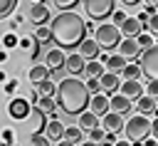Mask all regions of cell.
<instances>
[{
	"label": "cell",
	"instance_id": "cell-30",
	"mask_svg": "<svg viewBox=\"0 0 158 146\" xmlns=\"http://www.w3.org/2000/svg\"><path fill=\"white\" fill-rule=\"evenodd\" d=\"M37 94H40V97H54V94H57V89H54V84L47 79V82L37 84Z\"/></svg>",
	"mask_w": 158,
	"mask_h": 146
},
{
	"label": "cell",
	"instance_id": "cell-47",
	"mask_svg": "<svg viewBox=\"0 0 158 146\" xmlns=\"http://www.w3.org/2000/svg\"><path fill=\"white\" fill-rule=\"evenodd\" d=\"M99 146H114V144H111V141H106V139H104V141H99Z\"/></svg>",
	"mask_w": 158,
	"mask_h": 146
},
{
	"label": "cell",
	"instance_id": "cell-10",
	"mask_svg": "<svg viewBox=\"0 0 158 146\" xmlns=\"http://www.w3.org/2000/svg\"><path fill=\"white\" fill-rule=\"evenodd\" d=\"M109 109L123 116V114L131 111V99H126L123 94H114V97H109Z\"/></svg>",
	"mask_w": 158,
	"mask_h": 146
},
{
	"label": "cell",
	"instance_id": "cell-7",
	"mask_svg": "<svg viewBox=\"0 0 158 146\" xmlns=\"http://www.w3.org/2000/svg\"><path fill=\"white\" fill-rule=\"evenodd\" d=\"M118 54L123 57V59H138L141 57V47H138V42L133 40V37H126V40H121L118 42Z\"/></svg>",
	"mask_w": 158,
	"mask_h": 146
},
{
	"label": "cell",
	"instance_id": "cell-42",
	"mask_svg": "<svg viewBox=\"0 0 158 146\" xmlns=\"http://www.w3.org/2000/svg\"><path fill=\"white\" fill-rule=\"evenodd\" d=\"M143 146H158V141H156V139H151V136H148V139H143Z\"/></svg>",
	"mask_w": 158,
	"mask_h": 146
},
{
	"label": "cell",
	"instance_id": "cell-50",
	"mask_svg": "<svg viewBox=\"0 0 158 146\" xmlns=\"http://www.w3.org/2000/svg\"><path fill=\"white\" fill-rule=\"evenodd\" d=\"M131 146H143V141H131Z\"/></svg>",
	"mask_w": 158,
	"mask_h": 146
},
{
	"label": "cell",
	"instance_id": "cell-31",
	"mask_svg": "<svg viewBox=\"0 0 158 146\" xmlns=\"http://www.w3.org/2000/svg\"><path fill=\"white\" fill-rule=\"evenodd\" d=\"M52 2H54V7H59L62 12H69V10H74L81 0H52Z\"/></svg>",
	"mask_w": 158,
	"mask_h": 146
},
{
	"label": "cell",
	"instance_id": "cell-27",
	"mask_svg": "<svg viewBox=\"0 0 158 146\" xmlns=\"http://www.w3.org/2000/svg\"><path fill=\"white\" fill-rule=\"evenodd\" d=\"M64 141H72V144H81V129L79 126H69V129H64Z\"/></svg>",
	"mask_w": 158,
	"mask_h": 146
},
{
	"label": "cell",
	"instance_id": "cell-17",
	"mask_svg": "<svg viewBox=\"0 0 158 146\" xmlns=\"http://www.w3.org/2000/svg\"><path fill=\"white\" fill-rule=\"evenodd\" d=\"M64 52L62 49H49L47 52V69H54V72H59L62 67H64Z\"/></svg>",
	"mask_w": 158,
	"mask_h": 146
},
{
	"label": "cell",
	"instance_id": "cell-52",
	"mask_svg": "<svg viewBox=\"0 0 158 146\" xmlns=\"http://www.w3.org/2000/svg\"><path fill=\"white\" fill-rule=\"evenodd\" d=\"M153 114H156V116H158V109H153Z\"/></svg>",
	"mask_w": 158,
	"mask_h": 146
},
{
	"label": "cell",
	"instance_id": "cell-8",
	"mask_svg": "<svg viewBox=\"0 0 158 146\" xmlns=\"http://www.w3.org/2000/svg\"><path fill=\"white\" fill-rule=\"evenodd\" d=\"M123 116L116 114V111H106L104 114V131H111V134H121L123 131Z\"/></svg>",
	"mask_w": 158,
	"mask_h": 146
},
{
	"label": "cell",
	"instance_id": "cell-15",
	"mask_svg": "<svg viewBox=\"0 0 158 146\" xmlns=\"http://www.w3.org/2000/svg\"><path fill=\"white\" fill-rule=\"evenodd\" d=\"M121 94H123L126 99H138V97L143 94V87H141L138 79H126V82L121 84Z\"/></svg>",
	"mask_w": 158,
	"mask_h": 146
},
{
	"label": "cell",
	"instance_id": "cell-4",
	"mask_svg": "<svg viewBox=\"0 0 158 146\" xmlns=\"http://www.w3.org/2000/svg\"><path fill=\"white\" fill-rule=\"evenodd\" d=\"M94 35H96L94 42L99 45V49H114L121 42V30L116 25H99L94 30Z\"/></svg>",
	"mask_w": 158,
	"mask_h": 146
},
{
	"label": "cell",
	"instance_id": "cell-23",
	"mask_svg": "<svg viewBox=\"0 0 158 146\" xmlns=\"http://www.w3.org/2000/svg\"><path fill=\"white\" fill-rule=\"evenodd\" d=\"M136 106H138V114H151V111L156 109V99H153V97H148V94H141Z\"/></svg>",
	"mask_w": 158,
	"mask_h": 146
},
{
	"label": "cell",
	"instance_id": "cell-48",
	"mask_svg": "<svg viewBox=\"0 0 158 146\" xmlns=\"http://www.w3.org/2000/svg\"><path fill=\"white\" fill-rule=\"evenodd\" d=\"M146 5H153V7H158V0H146Z\"/></svg>",
	"mask_w": 158,
	"mask_h": 146
},
{
	"label": "cell",
	"instance_id": "cell-5",
	"mask_svg": "<svg viewBox=\"0 0 158 146\" xmlns=\"http://www.w3.org/2000/svg\"><path fill=\"white\" fill-rule=\"evenodd\" d=\"M138 67H141L143 77H148V79H156V82H158V45H151L148 49H141Z\"/></svg>",
	"mask_w": 158,
	"mask_h": 146
},
{
	"label": "cell",
	"instance_id": "cell-6",
	"mask_svg": "<svg viewBox=\"0 0 158 146\" xmlns=\"http://www.w3.org/2000/svg\"><path fill=\"white\" fill-rule=\"evenodd\" d=\"M84 10L91 20H106L116 10V0H84Z\"/></svg>",
	"mask_w": 158,
	"mask_h": 146
},
{
	"label": "cell",
	"instance_id": "cell-33",
	"mask_svg": "<svg viewBox=\"0 0 158 146\" xmlns=\"http://www.w3.org/2000/svg\"><path fill=\"white\" fill-rule=\"evenodd\" d=\"M146 30H148L151 35H158V12H153V15L148 17V25H146Z\"/></svg>",
	"mask_w": 158,
	"mask_h": 146
},
{
	"label": "cell",
	"instance_id": "cell-25",
	"mask_svg": "<svg viewBox=\"0 0 158 146\" xmlns=\"http://www.w3.org/2000/svg\"><path fill=\"white\" fill-rule=\"evenodd\" d=\"M84 74H86V77H96V79H99V77L104 74V64H101L99 59H91V62L84 67Z\"/></svg>",
	"mask_w": 158,
	"mask_h": 146
},
{
	"label": "cell",
	"instance_id": "cell-41",
	"mask_svg": "<svg viewBox=\"0 0 158 146\" xmlns=\"http://www.w3.org/2000/svg\"><path fill=\"white\" fill-rule=\"evenodd\" d=\"M2 139H5V146H10V141H12V131L5 129V131H2Z\"/></svg>",
	"mask_w": 158,
	"mask_h": 146
},
{
	"label": "cell",
	"instance_id": "cell-20",
	"mask_svg": "<svg viewBox=\"0 0 158 146\" xmlns=\"http://www.w3.org/2000/svg\"><path fill=\"white\" fill-rule=\"evenodd\" d=\"M79 54H81L84 59H96L101 52H99V45H96L94 40H84V42L79 45Z\"/></svg>",
	"mask_w": 158,
	"mask_h": 146
},
{
	"label": "cell",
	"instance_id": "cell-1",
	"mask_svg": "<svg viewBox=\"0 0 158 146\" xmlns=\"http://www.w3.org/2000/svg\"><path fill=\"white\" fill-rule=\"evenodd\" d=\"M49 32H52V40L62 47V49H74L84 42V35H86V27H84V20L77 15V12H59L54 15V20L49 22Z\"/></svg>",
	"mask_w": 158,
	"mask_h": 146
},
{
	"label": "cell",
	"instance_id": "cell-44",
	"mask_svg": "<svg viewBox=\"0 0 158 146\" xmlns=\"http://www.w3.org/2000/svg\"><path fill=\"white\" fill-rule=\"evenodd\" d=\"M57 146H77V144H72V141H57Z\"/></svg>",
	"mask_w": 158,
	"mask_h": 146
},
{
	"label": "cell",
	"instance_id": "cell-13",
	"mask_svg": "<svg viewBox=\"0 0 158 146\" xmlns=\"http://www.w3.org/2000/svg\"><path fill=\"white\" fill-rule=\"evenodd\" d=\"M42 134H47L49 141H62V139H64V126L59 124V119H49V121L44 124V131H42Z\"/></svg>",
	"mask_w": 158,
	"mask_h": 146
},
{
	"label": "cell",
	"instance_id": "cell-45",
	"mask_svg": "<svg viewBox=\"0 0 158 146\" xmlns=\"http://www.w3.org/2000/svg\"><path fill=\"white\" fill-rule=\"evenodd\" d=\"M121 2H123V5H138L141 0H121Z\"/></svg>",
	"mask_w": 158,
	"mask_h": 146
},
{
	"label": "cell",
	"instance_id": "cell-16",
	"mask_svg": "<svg viewBox=\"0 0 158 146\" xmlns=\"http://www.w3.org/2000/svg\"><path fill=\"white\" fill-rule=\"evenodd\" d=\"M99 84H101L104 92L114 94V92L118 89V74H116V72H104V74L99 77Z\"/></svg>",
	"mask_w": 158,
	"mask_h": 146
},
{
	"label": "cell",
	"instance_id": "cell-46",
	"mask_svg": "<svg viewBox=\"0 0 158 146\" xmlns=\"http://www.w3.org/2000/svg\"><path fill=\"white\" fill-rule=\"evenodd\" d=\"M114 146H131V141H116Z\"/></svg>",
	"mask_w": 158,
	"mask_h": 146
},
{
	"label": "cell",
	"instance_id": "cell-29",
	"mask_svg": "<svg viewBox=\"0 0 158 146\" xmlns=\"http://www.w3.org/2000/svg\"><path fill=\"white\" fill-rule=\"evenodd\" d=\"M15 7H17V0H0V20H5L7 15H12Z\"/></svg>",
	"mask_w": 158,
	"mask_h": 146
},
{
	"label": "cell",
	"instance_id": "cell-12",
	"mask_svg": "<svg viewBox=\"0 0 158 146\" xmlns=\"http://www.w3.org/2000/svg\"><path fill=\"white\" fill-rule=\"evenodd\" d=\"M7 111H10L12 119H27V114H30V101H25V99H12L10 106H7Z\"/></svg>",
	"mask_w": 158,
	"mask_h": 146
},
{
	"label": "cell",
	"instance_id": "cell-19",
	"mask_svg": "<svg viewBox=\"0 0 158 146\" xmlns=\"http://www.w3.org/2000/svg\"><path fill=\"white\" fill-rule=\"evenodd\" d=\"M89 106H91V111H94L96 116H101V114L109 111V97H106V94H94L91 101H89Z\"/></svg>",
	"mask_w": 158,
	"mask_h": 146
},
{
	"label": "cell",
	"instance_id": "cell-2",
	"mask_svg": "<svg viewBox=\"0 0 158 146\" xmlns=\"http://www.w3.org/2000/svg\"><path fill=\"white\" fill-rule=\"evenodd\" d=\"M89 101H91V92L86 89V84L77 77H67L59 82L57 87V106L69 114V116H79L81 111L89 109Z\"/></svg>",
	"mask_w": 158,
	"mask_h": 146
},
{
	"label": "cell",
	"instance_id": "cell-11",
	"mask_svg": "<svg viewBox=\"0 0 158 146\" xmlns=\"http://www.w3.org/2000/svg\"><path fill=\"white\" fill-rule=\"evenodd\" d=\"M30 20L40 27V25H44L47 20H49V10H47V5H42V2H32V7H30Z\"/></svg>",
	"mask_w": 158,
	"mask_h": 146
},
{
	"label": "cell",
	"instance_id": "cell-36",
	"mask_svg": "<svg viewBox=\"0 0 158 146\" xmlns=\"http://www.w3.org/2000/svg\"><path fill=\"white\" fill-rule=\"evenodd\" d=\"M84 84H86V89H89V92H94V94H99V92H101V84H99V79H96V77H89V82H84Z\"/></svg>",
	"mask_w": 158,
	"mask_h": 146
},
{
	"label": "cell",
	"instance_id": "cell-34",
	"mask_svg": "<svg viewBox=\"0 0 158 146\" xmlns=\"http://www.w3.org/2000/svg\"><path fill=\"white\" fill-rule=\"evenodd\" d=\"M30 146H49V139H47V136H42V134H32Z\"/></svg>",
	"mask_w": 158,
	"mask_h": 146
},
{
	"label": "cell",
	"instance_id": "cell-21",
	"mask_svg": "<svg viewBox=\"0 0 158 146\" xmlns=\"http://www.w3.org/2000/svg\"><path fill=\"white\" fill-rule=\"evenodd\" d=\"M94 126H99V116L94 111H81L79 114V129L81 131H91Z\"/></svg>",
	"mask_w": 158,
	"mask_h": 146
},
{
	"label": "cell",
	"instance_id": "cell-35",
	"mask_svg": "<svg viewBox=\"0 0 158 146\" xmlns=\"http://www.w3.org/2000/svg\"><path fill=\"white\" fill-rule=\"evenodd\" d=\"M143 94H148V97H153V99H156V101H158V82H156V79H151V82H148V87H146V92H143Z\"/></svg>",
	"mask_w": 158,
	"mask_h": 146
},
{
	"label": "cell",
	"instance_id": "cell-39",
	"mask_svg": "<svg viewBox=\"0 0 158 146\" xmlns=\"http://www.w3.org/2000/svg\"><path fill=\"white\" fill-rule=\"evenodd\" d=\"M2 42H5V47H12V45H17V40H15L12 35H5V37H2Z\"/></svg>",
	"mask_w": 158,
	"mask_h": 146
},
{
	"label": "cell",
	"instance_id": "cell-26",
	"mask_svg": "<svg viewBox=\"0 0 158 146\" xmlns=\"http://www.w3.org/2000/svg\"><path fill=\"white\" fill-rule=\"evenodd\" d=\"M35 42H37V45H47V42H52V32H49V27L40 25V27L35 30Z\"/></svg>",
	"mask_w": 158,
	"mask_h": 146
},
{
	"label": "cell",
	"instance_id": "cell-3",
	"mask_svg": "<svg viewBox=\"0 0 158 146\" xmlns=\"http://www.w3.org/2000/svg\"><path fill=\"white\" fill-rule=\"evenodd\" d=\"M123 131H126L128 141H143L151 136V119L146 114H136L123 124Z\"/></svg>",
	"mask_w": 158,
	"mask_h": 146
},
{
	"label": "cell",
	"instance_id": "cell-9",
	"mask_svg": "<svg viewBox=\"0 0 158 146\" xmlns=\"http://www.w3.org/2000/svg\"><path fill=\"white\" fill-rule=\"evenodd\" d=\"M118 30H121V35H126V37H133V40H136V37L143 32V25H141L136 17H126V20L118 25Z\"/></svg>",
	"mask_w": 158,
	"mask_h": 146
},
{
	"label": "cell",
	"instance_id": "cell-32",
	"mask_svg": "<svg viewBox=\"0 0 158 146\" xmlns=\"http://www.w3.org/2000/svg\"><path fill=\"white\" fill-rule=\"evenodd\" d=\"M136 42H138V47H141V49H148V47L153 45V37H151V35H143V32H141V35L136 37Z\"/></svg>",
	"mask_w": 158,
	"mask_h": 146
},
{
	"label": "cell",
	"instance_id": "cell-40",
	"mask_svg": "<svg viewBox=\"0 0 158 146\" xmlns=\"http://www.w3.org/2000/svg\"><path fill=\"white\" fill-rule=\"evenodd\" d=\"M151 134H153V139H158V116L151 121Z\"/></svg>",
	"mask_w": 158,
	"mask_h": 146
},
{
	"label": "cell",
	"instance_id": "cell-49",
	"mask_svg": "<svg viewBox=\"0 0 158 146\" xmlns=\"http://www.w3.org/2000/svg\"><path fill=\"white\" fill-rule=\"evenodd\" d=\"M81 146H99V144H94V141H84Z\"/></svg>",
	"mask_w": 158,
	"mask_h": 146
},
{
	"label": "cell",
	"instance_id": "cell-43",
	"mask_svg": "<svg viewBox=\"0 0 158 146\" xmlns=\"http://www.w3.org/2000/svg\"><path fill=\"white\" fill-rule=\"evenodd\" d=\"M15 87H17V82H15V79H10V82H7V84H5V89H7V92H12V89H15Z\"/></svg>",
	"mask_w": 158,
	"mask_h": 146
},
{
	"label": "cell",
	"instance_id": "cell-22",
	"mask_svg": "<svg viewBox=\"0 0 158 146\" xmlns=\"http://www.w3.org/2000/svg\"><path fill=\"white\" fill-rule=\"evenodd\" d=\"M49 79V69L47 67H42V64H35L32 69H30V82L37 87V84H42V82H47Z\"/></svg>",
	"mask_w": 158,
	"mask_h": 146
},
{
	"label": "cell",
	"instance_id": "cell-28",
	"mask_svg": "<svg viewBox=\"0 0 158 146\" xmlns=\"http://www.w3.org/2000/svg\"><path fill=\"white\" fill-rule=\"evenodd\" d=\"M121 74H123L126 79H138V77H143V72H141L138 64H126V67L121 69Z\"/></svg>",
	"mask_w": 158,
	"mask_h": 146
},
{
	"label": "cell",
	"instance_id": "cell-24",
	"mask_svg": "<svg viewBox=\"0 0 158 146\" xmlns=\"http://www.w3.org/2000/svg\"><path fill=\"white\" fill-rule=\"evenodd\" d=\"M106 67H109V72H116V74H118V72L126 67V59H123L121 54H111V57L106 59Z\"/></svg>",
	"mask_w": 158,
	"mask_h": 146
},
{
	"label": "cell",
	"instance_id": "cell-38",
	"mask_svg": "<svg viewBox=\"0 0 158 146\" xmlns=\"http://www.w3.org/2000/svg\"><path fill=\"white\" fill-rule=\"evenodd\" d=\"M111 17H114V25L118 27V25H121V22H123V20H126L128 15H126L123 10H114V12H111Z\"/></svg>",
	"mask_w": 158,
	"mask_h": 146
},
{
	"label": "cell",
	"instance_id": "cell-51",
	"mask_svg": "<svg viewBox=\"0 0 158 146\" xmlns=\"http://www.w3.org/2000/svg\"><path fill=\"white\" fill-rule=\"evenodd\" d=\"M32 2H42V5H44V0H32Z\"/></svg>",
	"mask_w": 158,
	"mask_h": 146
},
{
	"label": "cell",
	"instance_id": "cell-14",
	"mask_svg": "<svg viewBox=\"0 0 158 146\" xmlns=\"http://www.w3.org/2000/svg\"><path fill=\"white\" fill-rule=\"evenodd\" d=\"M64 67H67V72H69V74H84L86 62H84V57L77 52V54H69V57L64 59Z\"/></svg>",
	"mask_w": 158,
	"mask_h": 146
},
{
	"label": "cell",
	"instance_id": "cell-18",
	"mask_svg": "<svg viewBox=\"0 0 158 146\" xmlns=\"http://www.w3.org/2000/svg\"><path fill=\"white\" fill-rule=\"evenodd\" d=\"M42 114H47L49 119H57V114H54V109H57V99L54 97H42V99H37V104H35Z\"/></svg>",
	"mask_w": 158,
	"mask_h": 146
},
{
	"label": "cell",
	"instance_id": "cell-37",
	"mask_svg": "<svg viewBox=\"0 0 158 146\" xmlns=\"http://www.w3.org/2000/svg\"><path fill=\"white\" fill-rule=\"evenodd\" d=\"M104 134H106V131H101L99 126H94V129L89 131V139H91L94 144H99V141H104Z\"/></svg>",
	"mask_w": 158,
	"mask_h": 146
}]
</instances>
